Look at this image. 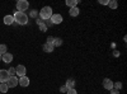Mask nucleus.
I'll return each instance as SVG.
<instances>
[{
  "label": "nucleus",
  "instance_id": "19",
  "mask_svg": "<svg viewBox=\"0 0 127 94\" xmlns=\"http://www.w3.org/2000/svg\"><path fill=\"white\" fill-rule=\"evenodd\" d=\"M6 52H8V47H6V45H0V54L4 55V54H6Z\"/></svg>",
  "mask_w": 127,
  "mask_h": 94
},
{
  "label": "nucleus",
  "instance_id": "7",
  "mask_svg": "<svg viewBox=\"0 0 127 94\" xmlns=\"http://www.w3.org/2000/svg\"><path fill=\"white\" fill-rule=\"evenodd\" d=\"M103 87H104V89H107V90L113 89V81H112L109 78L103 79Z\"/></svg>",
  "mask_w": 127,
  "mask_h": 94
},
{
  "label": "nucleus",
  "instance_id": "12",
  "mask_svg": "<svg viewBox=\"0 0 127 94\" xmlns=\"http://www.w3.org/2000/svg\"><path fill=\"white\" fill-rule=\"evenodd\" d=\"M79 13H80V10H79V8H78V6L71 8V9L69 10V14H70L71 17H78V15H79Z\"/></svg>",
  "mask_w": 127,
  "mask_h": 94
},
{
  "label": "nucleus",
  "instance_id": "16",
  "mask_svg": "<svg viewBox=\"0 0 127 94\" xmlns=\"http://www.w3.org/2000/svg\"><path fill=\"white\" fill-rule=\"evenodd\" d=\"M8 85H6V83H0V93H8Z\"/></svg>",
  "mask_w": 127,
  "mask_h": 94
},
{
  "label": "nucleus",
  "instance_id": "18",
  "mask_svg": "<svg viewBox=\"0 0 127 94\" xmlns=\"http://www.w3.org/2000/svg\"><path fill=\"white\" fill-rule=\"evenodd\" d=\"M113 89L121 90V89H122V83H121V81H116V83H113Z\"/></svg>",
  "mask_w": 127,
  "mask_h": 94
},
{
  "label": "nucleus",
  "instance_id": "3",
  "mask_svg": "<svg viewBox=\"0 0 127 94\" xmlns=\"http://www.w3.org/2000/svg\"><path fill=\"white\" fill-rule=\"evenodd\" d=\"M29 6V3L27 1V0H19V1L17 3V12H22L24 13V10H27Z\"/></svg>",
  "mask_w": 127,
  "mask_h": 94
},
{
  "label": "nucleus",
  "instance_id": "29",
  "mask_svg": "<svg viewBox=\"0 0 127 94\" xmlns=\"http://www.w3.org/2000/svg\"><path fill=\"white\" fill-rule=\"evenodd\" d=\"M1 57H3V55H1V54H0V61H1Z\"/></svg>",
  "mask_w": 127,
  "mask_h": 94
},
{
  "label": "nucleus",
  "instance_id": "21",
  "mask_svg": "<svg viewBox=\"0 0 127 94\" xmlns=\"http://www.w3.org/2000/svg\"><path fill=\"white\" fill-rule=\"evenodd\" d=\"M8 74H9V76H15V67H10L8 70Z\"/></svg>",
  "mask_w": 127,
  "mask_h": 94
},
{
  "label": "nucleus",
  "instance_id": "6",
  "mask_svg": "<svg viewBox=\"0 0 127 94\" xmlns=\"http://www.w3.org/2000/svg\"><path fill=\"white\" fill-rule=\"evenodd\" d=\"M50 20L52 22V24H60L62 23V15L61 14H52V17L50 18Z\"/></svg>",
  "mask_w": 127,
  "mask_h": 94
},
{
  "label": "nucleus",
  "instance_id": "23",
  "mask_svg": "<svg viewBox=\"0 0 127 94\" xmlns=\"http://www.w3.org/2000/svg\"><path fill=\"white\" fill-rule=\"evenodd\" d=\"M66 94H78V92H76V89H75V88H72V89H67Z\"/></svg>",
  "mask_w": 127,
  "mask_h": 94
},
{
  "label": "nucleus",
  "instance_id": "9",
  "mask_svg": "<svg viewBox=\"0 0 127 94\" xmlns=\"http://www.w3.org/2000/svg\"><path fill=\"white\" fill-rule=\"evenodd\" d=\"M9 79V74H8V70L1 69L0 70V83H6Z\"/></svg>",
  "mask_w": 127,
  "mask_h": 94
},
{
  "label": "nucleus",
  "instance_id": "14",
  "mask_svg": "<svg viewBox=\"0 0 127 94\" xmlns=\"http://www.w3.org/2000/svg\"><path fill=\"white\" fill-rule=\"evenodd\" d=\"M78 3H79L78 0H66V3H65V4L71 9V8H75V6L78 5Z\"/></svg>",
  "mask_w": 127,
  "mask_h": 94
},
{
  "label": "nucleus",
  "instance_id": "1",
  "mask_svg": "<svg viewBox=\"0 0 127 94\" xmlns=\"http://www.w3.org/2000/svg\"><path fill=\"white\" fill-rule=\"evenodd\" d=\"M13 18H14V22H15L17 24L24 26V24H27V23H28V15H27L26 13L17 12V13L13 15Z\"/></svg>",
  "mask_w": 127,
  "mask_h": 94
},
{
  "label": "nucleus",
  "instance_id": "24",
  "mask_svg": "<svg viewBox=\"0 0 127 94\" xmlns=\"http://www.w3.org/2000/svg\"><path fill=\"white\" fill-rule=\"evenodd\" d=\"M37 14H38V12H37V10H32L29 15H31L32 18H37Z\"/></svg>",
  "mask_w": 127,
  "mask_h": 94
},
{
  "label": "nucleus",
  "instance_id": "20",
  "mask_svg": "<svg viewBox=\"0 0 127 94\" xmlns=\"http://www.w3.org/2000/svg\"><path fill=\"white\" fill-rule=\"evenodd\" d=\"M62 45V39L61 38H55L54 39V46L55 47H59V46H61Z\"/></svg>",
  "mask_w": 127,
  "mask_h": 94
},
{
  "label": "nucleus",
  "instance_id": "26",
  "mask_svg": "<svg viewBox=\"0 0 127 94\" xmlns=\"http://www.w3.org/2000/svg\"><path fill=\"white\" fill-rule=\"evenodd\" d=\"M99 4H102V5H108V0H99Z\"/></svg>",
  "mask_w": 127,
  "mask_h": 94
},
{
  "label": "nucleus",
  "instance_id": "30",
  "mask_svg": "<svg viewBox=\"0 0 127 94\" xmlns=\"http://www.w3.org/2000/svg\"><path fill=\"white\" fill-rule=\"evenodd\" d=\"M0 94H1V93H0Z\"/></svg>",
  "mask_w": 127,
  "mask_h": 94
},
{
  "label": "nucleus",
  "instance_id": "5",
  "mask_svg": "<svg viewBox=\"0 0 127 94\" xmlns=\"http://www.w3.org/2000/svg\"><path fill=\"white\" fill-rule=\"evenodd\" d=\"M6 85H8V88H15L18 85V76H9Z\"/></svg>",
  "mask_w": 127,
  "mask_h": 94
},
{
  "label": "nucleus",
  "instance_id": "11",
  "mask_svg": "<svg viewBox=\"0 0 127 94\" xmlns=\"http://www.w3.org/2000/svg\"><path fill=\"white\" fill-rule=\"evenodd\" d=\"M3 20H4V24H6V26H12V24L14 23V18H13V15H5Z\"/></svg>",
  "mask_w": 127,
  "mask_h": 94
},
{
  "label": "nucleus",
  "instance_id": "25",
  "mask_svg": "<svg viewBox=\"0 0 127 94\" xmlns=\"http://www.w3.org/2000/svg\"><path fill=\"white\" fill-rule=\"evenodd\" d=\"M60 92H61V93H66V92H67V88H66L65 85H62V87L60 88Z\"/></svg>",
  "mask_w": 127,
  "mask_h": 94
},
{
  "label": "nucleus",
  "instance_id": "17",
  "mask_svg": "<svg viewBox=\"0 0 127 94\" xmlns=\"http://www.w3.org/2000/svg\"><path fill=\"white\" fill-rule=\"evenodd\" d=\"M108 6L111 8V9H116L118 6V4H117V1H116V0H109L108 1Z\"/></svg>",
  "mask_w": 127,
  "mask_h": 94
},
{
  "label": "nucleus",
  "instance_id": "8",
  "mask_svg": "<svg viewBox=\"0 0 127 94\" xmlns=\"http://www.w3.org/2000/svg\"><path fill=\"white\" fill-rule=\"evenodd\" d=\"M18 84H19L20 87H23V88L28 87V85H29V78H28V76L19 78V79H18Z\"/></svg>",
  "mask_w": 127,
  "mask_h": 94
},
{
  "label": "nucleus",
  "instance_id": "28",
  "mask_svg": "<svg viewBox=\"0 0 127 94\" xmlns=\"http://www.w3.org/2000/svg\"><path fill=\"white\" fill-rule=\"evenodd\" d=\"M109 92H111V94H120V90H117V89H111Z\"/></svg>",
  "mask_w": 127,
  "mask_h": 94
},
{
  "label": "nucleus",
  "instance_id": "10",
  "mask_svg": "<svg viewBox=\"0 0 127 94\" xmlns=\"http://www.w3.org/2000/svg\"><path fill=\"white\" fill-rule=\"evenodd\" d=\"M1 61L6 62V64H9V62H12V61H13V55H12V54H9V52H6V54L3 55Z\"/></svg>",
  "mask_w": 127,
  "mask_h": 94
},
{
  "label": "nucleus",
  "instance_id": "4",
  "mask_svg": "<svg viewBox=\"0 0 127 94\" xmlns=\"http://www.w3.org/2000/svg\"><path fill=\"white\" fill-rule=\"evenodd\" d=\"M26 66L24 65H18L15 67V75H18V78H22V76H26Z\"/></svg>",
  "mask_w": 127,
  "mask_h": 94
},
{
  "label": "nucleus",
  "instance_id": "15",
  "mask_svg": "<svg viewBox=\"0 0 127 94\" xmlns=\"http://www.w3.org/2000/svg\"><path fill=\"white\" fill-rule=\"evenodd\" d=\"M65 87H66L67 89H72L74 87H75V80H74V79H69V80L66 81Z\"/></svg>",
  "mask_w": 127,
  "mask_h": 94
},
{
  "label": "nucleus",
  "instance_id": "13",
  "mask_svg": "<svg viewBox=\"0 0 127 94\" xmlns=\"http://www.w3.org/2000/svg\"><path fill=\"white\" fill-rule=\"evenodd\" d=\"M54 48H55V46H54V43H45L43 45V51H46V52H52L54 51Z\"/></svg>",
  "mask_w": 127,
  "mask_h": 94
},
{
  "label": "nucleus",
  "instance_id": "2",
  "mask_svg": "<svg viewBox=\"0 0 127 94\" xmlns=\"http://www.w3.org/2000/svg\"><path fill=\"white\" fill-rule=\"evenodd\" d=\"M52 14H54V12H52L51 6H43L39 10V18L42 20H48L52 17Z\"/></svg>",
  "mask_w": 127,
  "mask_h": 94
},
{
  "label": "nucleus",
  "instance_id": "22",
  "mask_svg": "<svg viewBox=\"0 0 127 94\" xmlns=\"http://www.w3.org/2000/svg\"><path fill=\"white\" fill-rule=\"evenodd\" d=\"M38 26H39V28H41L42 32H46V31H47V27H46L45 23H41V24H38Z\"/></svg>",
  "mask_w": 127,
  "mask_h": 94
},
{
  "label": "nucleus",
  "instance_id": "27",
  "mask_svg": "<svg viewBox=\"0 0 127 94\" xmlns=\"http://www.w3.org/2000/svg\"><path fill=\"white\" fill-rule=\"evenodd\" d=\"M54 39H55V37H48L47 38V43H54Z\"/></svg>",
  "mask_w": 127,
  "mask_h": 94
}]
</instances>
